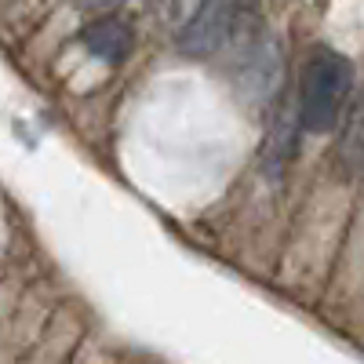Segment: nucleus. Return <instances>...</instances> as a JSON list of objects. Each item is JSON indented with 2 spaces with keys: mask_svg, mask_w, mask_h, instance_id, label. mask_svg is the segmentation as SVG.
<instances>
[{
  "mask_svg": "<svg viewBox=\"0 0 364 364\" xmlns=\"http://www.w3.org/2000/svg\"><path fill=\"white\" fill-rule=\"evenodd\" d=\"M353 70L350 58L331 48H317L302 66V91H299V128L310 135H328L339 128L343 102L350 99Z\"/></svg>",
  "mask_w": 364,
  "mask_h": 364,
  "instance_id": "1",
  "label": "nucleus"
},
{
  "mask_svg": "<svg viewBox=\"0 0 364 364\" xmlns=\"http://www.w3.org/2000/svg\"><path fill=\"white\" fill-rule=\"evenodd\" d=\"M237 8L240 0H200V8L178 33V51L186 58H211L233 37Z\"/></svg>",
  "mask_w": 364,
  "mask_h": 364,
  "instance_id": "2",
  "label": "nucleus"
},
{
  "mask_svg": "<svg viewBox=\"0 0 364 364\" xmlns=\"http://www.w3.org/2000/svg\"><path fill=\"white\" fill-rule=\"evenodd\" d=\"M80 41H84V48L95 55V58L113 63V66L124 63V58L132 55V44H135L132 26L120 22V18H99V22H91L84 33H80Z\"/></svg>",
  "mask_w": 364,
  "mask_h": 364,
  "instance_id": "3",
  "label": "nucleus"
},
{
  "mask_svg": "<svg viewBox=\"0 0 364 364\" xmlns=\"http://www.w3.org/2000/svg\"><path fill=\"white\" fill-rule=\"evenodd\" d=\"M295 139H299V117L291 113V106H281L277 120L269 124L266 149H262L266 171H269V175H281V171H284V164H288L291 154H295Z\"/></svg>",
  "mask_w": 364,
  "mask_h": 364,
  "instance_id": "4",
  "label": "nucleus"
},
{
  "mask_svg": "<svg viewBox=\"0 0 364 364\" xmlns=\"http://www.w3.org/2000/svg\"><path fill=\"white\" fill-rule=\"evenodd\" d=\"M77 8H84V11H99V8H109V4H117V0H73Z\"/></svg>",
  "mask_w": 364,
  "mask_h": 364,
  "instance_id": "5",
  "label": "nucleus"
}]
</instances>
